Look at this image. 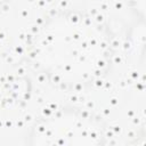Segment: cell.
I'll return each instance as SVG.
<instances>
[{"mask_svg":"<svg viewBox=\"0 0 146 146\" xmlns=\"http://www.w3.org/2000/svg\"><path fill=\"white\" fill-rule=\"evenodd\" d=\"M33 56L36 64L58 83L82 84L104 70L108 44L104 32L90 19L63 14L41 27Z\"/></svg>","mask_w":146,"mask_h":146,"instance_id":"obj_1","label":"cell"},{"mask_svg":"<svg viewBox=\"0 0 146 146\" xmlns=\"http://www.w3.org/2000/svg\"><path fill=\"white\" fill-rule=\"evenodd\" d=\"M0 1H1V0H0Z\"/></svg>","mask_w":146,"mask_h":146,"instance_id":"obj_3","label":"cell"},{"mask_svg":"<svg viewBox=\"0 0 146 146\" xmlns=\"http://www.w3.org/2000/svg\"><path fill=\"white\" fill-rule=\"evenodd\" d=\"M80 138L83 137L88 139L89 137H96L95 130L91 129V125L78 116H59L51 119L40 128L39 138H42L46 144L57 143L62 138ZM72 143V139L70 140Z\"/></svg>","mask_w":146,"mask_h":146,"instance_id":"obj_2","label":"cell"}]
</instances>
